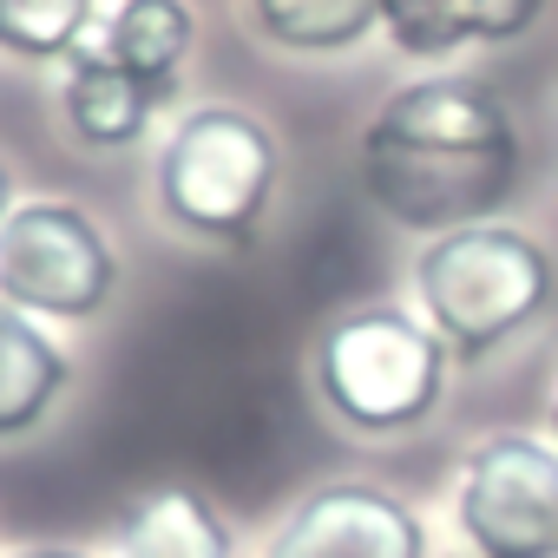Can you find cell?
<instances>
[{
  "mask_svg": "<svg viewBox=\"0 0 558 558\" xmlns=\"http://www.w3.org/2000/svg\"><path fill=\"white\" fill-rule=\"evenodd\" d=\"M60 106H66V125H73L80 145L119 151V145H138L171 99L151 93L138 73H125L106 47H86L80 40L66 53V73H60Z\"/></svg>",
  "mask_w": 558,
  "mask_h": 558,
  "instance_id": "8",
  "label": "cell"
},
{
  "mask_svg": "<svg viewBox=\"0 0 558 558\" xmlns=\"http://www.w3.org/2000/svg\"><path fill=\"white\" fill-rule=\"evenodd\" d=\"M250 14L290 53H342L381 27V0H250Z\"/></svg>",
  "mask_w": 558,
  "mask_h": 558,
  "instance_id": "12",
  "label": "cell"
},
{
  "mask_svg": "<svg viewBox=\"0 0 558 558\" xmlns=\"http://www.w3.org/2000/svg\"><path fill=\"white\" fill-rule=\"evenodd\" d=\"M551 434H558V401H551Z\"/></svg>",
  "mask_w": 558,
  "mask_h": 558,
  "instance_id": "18",
  "label": "cell"
},
{
  "mask_svg": "<svg viewBox=\"0 0 558 558\" xmlns=\"http://www.w3.org/2000/svg\"><path fill=\"white\" fill-rule=\"evenodd\" d=\"M381 34L408 60H440L486 40V0H381Z\"/></svg>",
  "mask_w": 558,
  "mask_h": 558,
  "instance_id": "13",
  "label": "cell"
},
{
  "mask_svg": "<svg viewBox=\"0 0 558 558\" xmlns=\"http://www.w3.org/2000/svg\"><path fill=\"white\" fill-rule=\"evenodd\" d=\"M93 27V0H0V53L66 60Z\"/></svg>",
  "mask_w": 558,
  "mask_h": 558,
  "instance_id": "14",
  "label": "cell"
},
{
  "mask_svg": "<svg viewBox=\"0 0 558 558\" xmlns=\"http://www.w3.org/2000/svg\"><path fill=\"white\" fill-rule=\"evenodd\" d=\"M66 388V355L0 296V440H14L47 421V408Z\"/></svg>",
  "mask_w": 558,
  "mask_h": 558,
  "instance_id": "10",
  "label": "cell"
},
{
  "mask_svg": "<svg viewBox=\"0 0 558 558\" xmlns=\"http://www.w3.org/2000/svg\"><path fill=\"white\" fill-rule=\"evenodd\" d=\"M362 184L401 230L486 223L519 184V132L480 80H414L362 132Z\"/></svg>",
  "mask_w": 558,
  "mask_h": 558,
  "instance_id": "1",
  "label": "cell"
},
{
  "mask_svg": "<svg viewBox=\"0 0 558 558\" xmlns=\"http://www.w3.org/2000/svg\"><path fill=\"white\" fill-rule=\"evenodd\" d=\"M14 558H86V551H66V545H27V551H14Z\"/></svg>",
  "mask_w": 558,
  "mask_h": 558,
  "instance_id": "16",
  "label": "cell"
},
{
  "mask_svg": "<svg viewBox=\"0 0 558 558\" xmlns=\"http://www.w3.org/2000/svg\"><path fill=\"white\" fill-rule=\"evenodd\" d=\"M125 558H230V532L204 493L165 486L145 493L125 519Z\"/></svg>",
  "mask_w": 558,
  "mask_h": 558,
  "instance_id": "11",
  "label": "cell"
},
{
  "mask_svg": "<svg viewBox=\"0 0 558 558\" xmlns=\"http://www.w3.org/2000/svg\"><path fill=\"white\" fill-rule=\"evenodd\" d=\"M545 14V0H486V40H519Z\"/></svg>",
  "mask_w": 558,
  "mask_h": 558,
  "instance_id": "15",
  "label": "cell"
},
{
  "mask_svg": "<svg viewBox=\"0 0 558 558\" xmlns=\"http://www.w3.org/2000/svg\"><path fill=\"white\" fill-rule=\"evenodd\" d=\"M414 290L447 355L473 362L512 342L551 303V256L512 223H466L427 243V256L414 263Z\"/></svg>",
  "mask_w": 558,
  "mask_h": 558,
  "instance_id": "2",
  "label": "cell"
},
{
  "mask_svg": "<svg viewBox=\"0 0 558 558\" xmlns=\"http://www.w3.org/2000/svg\"><path fill=\"white\" fill-rule=\"evenodd\" d=\"M269 191H276V138L263 119H250L236 106L184 112V125L171 132V145L158 158V197H165L171 223H184L210 243L250 236L256 217L269 210Z\"/></svg>",
  "mask_w": 558,
  "mask_h": 558,
  "instance_id": "4",
  "label": "cell"
},
{
  "mask_svg": "<svg viewBox=\"0 0 558 558\" xmlns=\"http://www.w3.org/2000/svg\"><path fill=\"white\" fill-rule=\"evenodd\" d=\"M460 532L480 558H558V453L493 434L460 473Z\"/></svg>",
  "mask_w": 558,
  "mask_h": 558,
  "instance_id": "6",
  "label": "cell"
},
{
  "mask_svg": "<svg viewBox=\"0 0 558 558\" xmlns=\"http://www.w3.org/2000/svg\"><path fill=\"white\" fill-rule=\"evenodd\" d=\"M119 283L112 243L99 223L73 204H14V217L0 223V296L27 316H66L86 323L106 310Z\"/></svg>",
  "mask_w": 558,
  "mask_h": 558,
  "instance_id": "5",
  "label": "cell"
},
{
  "mask_svg": "<svg viewBox=\"0 0 558 558\" xmlns=\"http://www.w3.org/2000/svg\"><path fill=\"white\" fill-rule=\"evenodd\" d=\"M323 401L362 434H408L447 395V342L401 310H355L316 349Z\"/></svg>",
  "mask_w": 558,
  "mask_h": 558,
  "instance_id": "3",
  "label": "cell"
},
{
  "mask_svg": "<svg viewBox=\"0 0 558 558\" xmlns=\"http://www.w3.org/2000/svg\"><path fill=\"white\" fill-rule=\"evenodd\" d=\"M14 217V178H8V165H0V223Z\"/></svg>",
  "mask_w": 558,
  "mask_h": 558,
  "instance_id": "17",
  "label": "cell"
},
{
  "mask_svg": "<svg viewBox=\"0 0 558 558\" xmlns=\"http://www.w3.org/2000/svg\"><path fill=\"white\" fill-rule=\"evenodd\" d=\"M191 40H197V21H191L184 0H119V14L99 34V47L165 99H178Z\"/></svg>",
  "mask_w": 558,
  "mask_h": 558,
  "instance_id": "9",
  "label": "cell"
},
{
  "mask_svg": "<svg viewBox=\"0 0 558 558\" xmlns=\"http://www.w3.org/2000/svg\"><path fill=\"white\" fill-rule=\"evenodd\" d=\"M269 558H427L421 519L381 486H316L269 538Z\"/></svg>",
  "mask_w": 558,
  "mask_h": 558,
  "instance_id": "7",
  "label": "cell"
}]
</instances>
